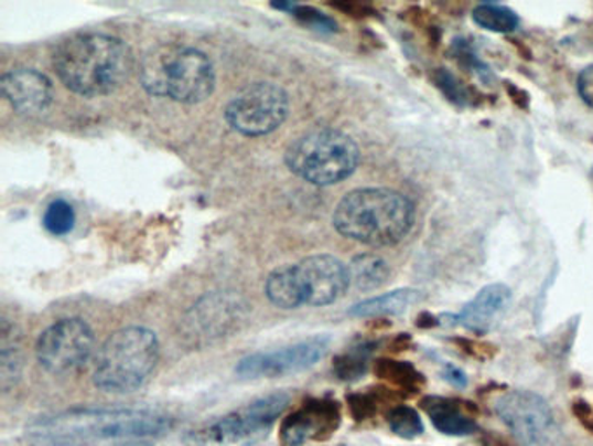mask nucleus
Here are the masks:
<instances>
[{
    "mask_svg": "<svg viewBox=\"0 0 593 446\" xmlns=\"http://www.w3.org/2000/svg\"><path fill=\"white\" fill-rule=\"evenodd\" d=\"M53 66L71 92L87 98L119 89L132 71L128 44L105 33H78L54 51Z\"/></svg>",
    "mask_w": 593,
    "mask_h": 446,
    "instance_id": "nucleus-1",
    "label": "nucleus"
},
{
    "mask_svg": "<svg viewBox=\"0 0 593 446\" xmlns=\"http://www.w3.org/2000/svg\"><path fill=\"white\" fill-rule=\"evenodd\" d=\"M171 427L173 418L152 410L78 408L35 422L30 434L44 442H99L153 438Z\"/></svg>",
    "mask_w": 593,
    "mask_h": 446,
    "instance_id": "nucleus-2",
    "label": "nucleus"
},
{
    "mask_svg": "<svg viewBox=\"0 0 593 446\" xmlns=\"http://www.w3.org/2000/svg\"><path fill=\"white\" fill-rule=\"evenodd\" d=\"M333 223L348 240L375 248L393 246L414 225V204L391 189H357L339 201Z\"/></svg>",
    "mask_w": 593,
    "mask_h": 446,
    "instance_id": "nucleus-3",
    "label": "nucleus"
},
{
    "mask_svg": "<svg viewBox=\"0 0 593 446\" xmlns=\"http://www.w3.org/2000/svg\"><path fill=\"white\" fill-rule=\"evenodd\" d=\"M141 86L157 98L177 104H201L215 92V66L195 47L161 44L144 54L140 66Z\"/></svg>",
    "mask_w": 593,
    "mask_h": 446,
    "instance_id": "nucleus-4",
    "label": "nucleus"
},
{
    "mask_svg": "<svg viewBox=\"0 0 593 446\" xmlns=\"http://www.w3.org/2000/svg\"><path fill=\"white\" fill-rule=\"evenodd\" d=\"M161 354L149 328L128 327L108 337L96 361L93 382L105 393L128 394L147 382Z\"/></svg>",
    "mask_w": 593,
    "mask_h": 446,
    "instance_id": "nucleus-5",
    "label": "nucleus"
},
{
    "mask_svg": "<svg viewBox=\"0 0 593 446\" xmlns=\"http://www.w3.org/2000/svg\"><path fill=\"white\" fill-rule=\"evenodd\" d=\"M359 147L333 128L305 132L285 150V164L312 185L327 187L352 177L359 166Z\"/></svg>",
    "mask_w": 593,
    "mask_h": 446,
    "instance_id": "nucleus-6",
    "label": "nucleus"
},
{
    "mask_svg": "<svg viewBox=\"0 0 593 446\" xmlns=\"http://www.w3.org/2000/svg\"><path fill=\"white\" fill-rule=\"evenodd\" d=\"M248 304L235 291H213L190 307L180 322V337L192 349L227 339L248 318Z\"/></svg>",
    "mask_w": 593,
    "mask_h": 446,
    "instance_id": "nucleus-7",
    "label": "nucleus"
},
{
    "mask_svg": "<svg viewBox=\"0 0 593 446\" xmlns=\"http://www.w3.org/2000/svg\"><path fill=\"white\" fill-rule=\"evenodd\" d=\"M495 412L522 446H569L547 400L531 391H510Z\"/></svg>",
    "mask_w": 593,
    "mask_h": 446,
    "instance_id": "nucleus-8",
    "label": "nucleus"
},
{
    "mask_svg": "<svg viewBox=\"0 0 593 446\" xmlns=\"http://www.w3.org/2000/svg\"><path fill=\"white\" fill-rule=\"evenodd\" d=\"M288 114V93L281 86L256 83L231 98L225 119L244 137H265L281 128Z\"/></svg>",
    "mask_w": 593,
    "mask_h": 446,
    "instance_id": "nucleus-9",
    "label": "nucleus"
},
{
    "mask_svg": "<svg viewBox=\"0 0 593 446\" xmlns=\"http://www.w3.org/2000/svg\"><path fill=\"white\" fill-rule=\"evenodd\" d=\"M95 333L80 318H66L42 331L35 346V355L47 373H74L91 358Z\"/></svg>",
    "mask_w": 593,
    "mask_h": 446,
    "instance_id": "nucleus-10",
    "label": "nucleus"
},
{
    "mask_svg": "<svg viewBox=\"0 0 593 446\" xmlns=\"http://www.w3.org/2000/svg\"><path fill=\"white\" fill-rule=\"evenodd\" d=\"M289 394L273 393L260 400L252 401L242 408L235 410L231 414L211 424L206 431H201L197 438L211 445L230 446L267 434V431L281 417L288 408Z\"/></svg>",
    "mask_w": 593,
    "mask_h": 446,
    "instance_id": "nucleus-11",
    "label": "nucleus"
},
{
    "mask_svg": "<svg viewBox=\"0 0 593 446\" xmlns=\"http://www.w3.org/2000/svg\"><path fill=\"white\" fill-rule=\"evenodd\" d=\"M330 342L324 337L303 340L277 351L255 352L239 361L235 372L240 379H279L305 372L326 355Z\"/></svg>",
    "mask_w": 593,
    "mask_h": 446,
    "instance_id": "nucleus-12",
    "label": "nucleus"
},
{
    "mask_svg": "<svg viewBox=\"0 0 593 446\" xmlns=\"http://www.w3.org/2000/svg\"><path fill=\"white\" fill-rule=\"evenodd\" d=\"M296 267L306 306L324 307L336 302L352 283L351 270L336 256H309Z\"/></svg>",
    "mask_w": 593,
    "mask_h": 446,
    "instance_id": "nucleus-13",
    "label": "nucleus"
},
{
    "mask_svg": "<svg viewBox=\"0 0 593 446\" xmlns=\"http://www.w3.org/2000/svg\"><path fill=\"white\" fill-rule=\"evenodd\" d=\"M342 424V410L333 400H309L281 426L282 446H301L330 438Z\"/></svg>",
    "mask_w": 593,
    "mask_h": 446,
    "instance_id": "nucleus-14",
    "label": "nucleus"
},
{
    "mask_svg": "<svg viewBox=\"0 0 593 446\" xmlns=\"http://www.w3.org/2000/svg\"><path fill=\"white\" fill-rule=\"evenodd\" d=\"M511 304V289L502 283L484 286L462 312L439 316L442 327H462L472 333L484 334L505 318Z\"/></svg>",
    "mask_w": 593,
    "mask_h": 446,
    "instance_id": "nucleus-15",
    "label": "nucleus"
},
{
    "mask_svg": "<svg viewBox=\"0 0 593 446\" xmlns=\"http://www.w3.org/2000/svg\"><path fill=\"white\" fill-rule=\"evenodd\" d=\"M0 89L9 105L23 116H37L53 104V84L47 75L33 68H17L2 75Z\"/></svg>",
    "mask_w": 593,
    "mask_h": 446,
    "instance_id": "nucleus-16",
    "label": "nucleus"
},
{
    "mask_svg": "<svg viewBox=\"0 0 593 446\" xmlns=\"http://www.w3.org/2000/svg\"><path fill=\"white\" fill-rule=\"evenodd\" d=\"M421 408L429 415L433 427L445 436L463 438L478 431L477 422L466 414V405H460V401L444 396H424L421 400Z\"/></svg>",
    "mask_w": 593,
    "mask_h": 446,
    "instance_id": "nucleus-17",
    "label": "nucleus"
},
{
    "mask_svg": "<svg viewBox=\"0 0 593 446\" xmlns=\"http://www.w3.org/2000/svg\"><path fill=\"white\" fill-rule=\"evenodd\" d=\"M265 294L279 309L291 310L305 306V294L296 265H284L273 270L265 283Z\"/></svg>",
    "mask_w": 593,
    "mask_h": 446,
    "instance_id": "nucleus-18",
    "label": "nucleus"
},
{
    "mask_svg": "<svg viewBox=\"0 0 593 446\" xmlns=\"http://www.w3.org/2000/svg\"><path fill=\"white\" fill-rule=\"evenodd\" d=\"M423 300L420 289L402 288L367 298L364 302L355 304L351 309V316L355 318H379V316L402 315L409 307L417 306Z\"/></svg>",
    "mask_w": 593,
    "mask_h": 446,
    "instance_id": "nucleus-19",
    "label": "nucleus"
},
{
    "mask_svg": "<svg viewBox=\"0 0 593 446\" xmlns=\"http://www.w3.org/2000/svg\"><path fill=\"white\" fill-rule=\"evenodd\" d=\"M0 333H2L0 334V382H2V389L9 391L20 381L23 352H21L17 327H13L8 319L2 321Z\"/></svg>",
    "mask_w": 593,
    "mask_h": 446,
    "instance_id": "nucleus-20",
    "label": "nucleus"
},
{
    "mask_svg": "<svg viewBox=\"0 0 593 446\" xmlns=\"http://www.w3.org/2000/svg\"><path fill=\"white\" fill-rule=\"evenodd\" d=\"M351 270V282L355 288L363 291H373L379 286L387 283L390 276L387 262L381 256L373 255V253H364V255L355 256L352 264L348 265Z\"/></svg>",
    "mask_w": 593,
    "mask_h": 446,
    "instance_id": "nucleus-21",
    "label": "nucleus"
},
{
    "mask_svg": "<svg viewBox=\"0 0 593 446\" xmlns=\"http://www.w3.org/2000/svg\"><path fill=\"white\" fill-rule=\"evenodd\" d=\"M375 373L388 384L408 394L420 393L424 387L423 373L418 372L408 361L379 360L375 364Z\"/></svg>",
    "mask_w": 593,
    "mask_h": 446,
    "instance_id": "nucleus-22",
    "label": "nucleus"
},
{
    "mask_svg": "<svg viewBox=\"0 0 593 446\" xmlns=\"http://www.w3.org/2000/svg\"><path fill=\"white\" fill-rule=\"evenodd\" d=\"M475 23L487 32L510 33L520 25L519 14L508 6L484 2L478 4L472 13Z\"/></svg>",
    "mask_w": 593,
    "mask_h": 446,
    "instance_id": "nucleus-23",
    "label": "nucleus"
},
{
    "mask_svg": "<svg viewBox=\"0 0 593 446\" xmlns=\"http://www.w3.org/2000/svg\"><path fill=\"white\" fill-rule=\"evenodd\" d=\"M432 79L451 104L457 105V107H477L481 104V95L475 92L474 87L466 86L448 68H435Z\"/></svg>",
    "mask_w": 593,
    "mask_h": 446,
    "instance_id": "nucleus-24",
    "label": "nucleus"
},
{
    "mask_svg": "<svg viewBox=\"0 0 593 446\" xmlns=\"http://www.w3.org/2000/svg\"><path fill=\"white\" fill-rule=\"evenodd\" d=\"M375 348V342L360 343L357 348L348 349L345 354L338 355L333 370L339 381H359L360 376L366 375Z\"/></svg>",
    "mask_w": 593,
    "mask_h": 446,
    "instance_id": "nucleus-25",
    "label": "nucleus"
},
{
    "mask_svg": "<svg viewBox=\"0 0 593 446\" xmlns=\"http://www.w3.org/2000/svg\"><path fill=\"white\" fill-rule=\"evenodd\" d=\"M387 422L391 433L402 439H417L424 433L423 421L411 406H393L387 414Z\"/></svg>",
    "mask_w": 593,
    "mask_h": 446,
    "instance_id": "nucleus-26",
    "label": "nucleus"
},
{
    "mask_svg": "<svg viewBox=\"0 0 593 446\" xmlns=\"http://www.w3.org/2000/svg\"><path fill=\"white\" fill-rule=\"evenodd\" d=\"M451 54L463 68L475 74V77H478L487 86H490V83L495 81V74L490 71V66L478 56L475 47L466 39H456L451 46Z\"/></svg>",
    "mask_w": 593,
    "mask_h": 446,
    "instance_id": "nucleus-27",
    "label": "nucleus"
},
{
    "mask_svg": "<svg viewBox=\"0 0 593 446\" xmlns=\"http://www.w3.org/2000/svg\"><path fill=\"white\" fill-rule=\"evenodd\" d=\"M44 227L53 236H66L75 227V211L72 204L66 203L63 199H56L47 206L44 213Z\"/></svg>",
    "mask_w": 593,
    "mask_h": 446,
    "instance_id": "nucleus-28",
    "label": "nucleus"
},
{
    "mask_svg": "<svg viewBox=\"0 0 593 446\" xmlns=\"http://www.w3.org/2000/svg\"><path fill=\"white\" fill-rule=\"evenodd\" d=\"M291 13H293L298 20L312 26V29L321 30V32H336V21L331 20L326 14L319 13V11H315L313 8L294 4Z\"/></svg>",
    "mask_w": 593,
    "mask_h": 446,
    "instance_id": "nucleus-29",
    "label": "nucleus"
},
{
    "mask_svg": "<svg viewBox=\"0 0 593 446\" xmlns=\"http://www.w3.org/2000/svg\"><path fill=\"white\" fill-rule=\"evenodd\" d=\"M352 415L357 421H366L371 418L378 412V400L373 394H352L348 397Z\"/></svg>",
    "mask_w": 593,
    "mask_h": 446,
    "instance_id": "nucleus-30",
    "label": "nucleus"
},
{
    "mask_svg": "<svg viewBox=\"0 0 593 446\" xmlns=\"http://www.w3.org/2000/svg\"><path fill=\"white\" fill-rule=\"evenodd\" d=\"M454 342L466 352V354L474 355L477 360H489L490 355L495 354V349L489 343L474 342L468 339H456Z\"/></svg>",
    "mask_w": 593,
    "mask_h": 446,
    "instance_id": "nucleus-31",
    "label": "nucleus"
},
{
    "mask_svg": "<svg viewBox=\"0 0 593 446\" xmlns=\"http://www.w3.org/2000/svg\"><path fill=\"white\" fill-rule=\"evenodd\" d=\"M578 93H580L581 99L593 108V65L586 66L578 75Z\"/></svg>",
    "mask_w": 593,
    "mask_h": 446,
    "instance_id": "nucleus-32",
    "label": "nucleus"
},
{
    "mask_svg": "<svg viewBox=\"0 0 593 446\" xmlns=\"http://www.w3.org/2000/svg\"><path fill=\"white\" fill-rule=\"evenodd\" d=\"M444 379L450 382V384L456 385V387H465V385L468 384V379H466L465 372L460 370V368L454 367V364H445Z\"/></svg>",
    "mask_w": 593,
    "mask_h": 446,
    "instance_id": "nucleus-33",
    "label": "nucleus"
},
{
    "mask_svg": "<svg viewBox=\"0 0 593 446\" xmlns=\"http://www.w3.org/2000/svg\"><path fill=\"white\" fill-rule=\"evenodd\" d=\"M505 87H507L508 96H510L511 102L517 105L519 108H528L529 107V95L528 93L524 92V89H520V87H517L514 83H507L505 84Z\"/></svg>",
    "mask_w": 593,
    "mask_h": 446,
    "instance_id": "nucleus-34",
    "label": "nucleus"
},
{
    "mask_svg": "<svg viewBox=\"0 0 593 446\" xmlns=\"http://www.w3.org/2000/svg\"><path fill=\"white\" fill-rule=\"evenodd\" d=\"M574 414H576V417L580 418L583 424H585V427L593 431V414L592 410H590V406L586 405V403H583V401H576V405H574Z\"/></svg>",
    "mask_w": 593,
    "mask_h": 446,
    "instance_id": "nucleus-35",
    "label": "nucleus"
},
{
    "mask_svg": "<svg viewBox=\"0 0 593 446\" xmlns=\"http://www.w3.org/2000/svg\"><path fill=\"white\" fill-rule=\"evenodd\" d=\"M417 325L420 328L441 327L439 318H435V316L430 315V312H424V315H421L420 318H418Z\"/></svg>",
    "mask_w": 593,
    "mask_h": 446,
    "instance_id": "nucleus-36",
    "label": "nucleus"
}]
</instances>
